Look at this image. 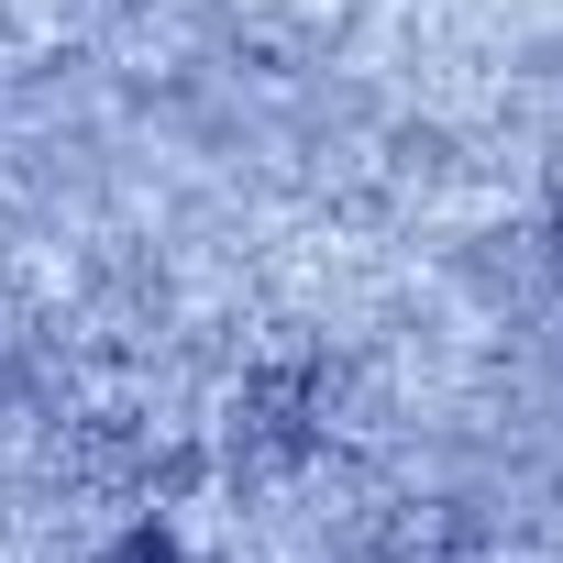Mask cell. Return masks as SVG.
I'll return each instance as SVG.
<instances>
[{"label":"cell","mask_w":563,"mask_h":563,"mask_svg":"<svg viewBox=\"0 0 563 563\" xmlns=\"http://www.w3.org/2000/svg\"><path fill=\"white\" fill-rule=\"evenodd\" d=\"M552 265H563V210H552Z\"/></svg>","instance_id":"cell-3"},{"label":"cell","mask_w":563,"mask_h":563,"mask_svg":"<svg viewBox=\"0 0 563 563\" xmlns=\"http://www.w3.org/2000/svg\"><path fill=\"white\" fill-rule=\"evenodd\" d=\"M232 442H243V464H288V453H310V442H321V365H310V354H276L265 376H243Z\"/></svg>","instance_id":"cell-1"},{"label":"cell","mask_w":563,"mask_h":563,"mask_svg":"<svg viewBox=\"0 0 563 563\" xmlns=\"http://www.w3.org/2000/svg\"><path fill=\"white\" fill-rule=\"evenodd\" d=\"M365 563H486V530L464 497H398V508H376Z\"/></svg>","instance_id":"cell-2"}]
</instances>
